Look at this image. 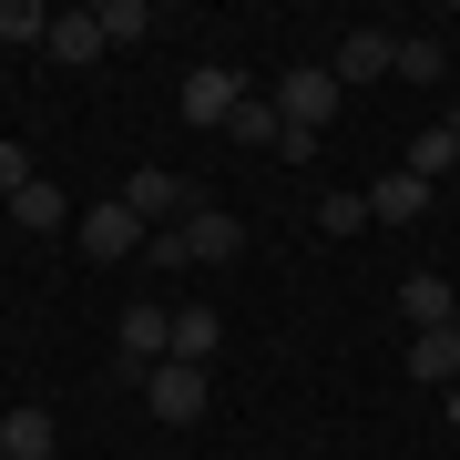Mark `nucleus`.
<instances>
[{"instance_id":"2","label":"nucleus","mask_w":460,"mask_h":460,"mask_svg":"<svg viewBox=\"0 0 460 460\" xmlns=\"http://www.w3.org/2000/svg\"><path fill=\"white\" fill-rule=\"evenodd\" d=\"M205 399H215V378H205V368H184V358H164V368H144V410L164 420V429H184V420H205Z\"/></svg>"},{"instance_id":"14","label":"nucleus","mask_w":460,"mask_h":460,"mask_svg":"<svg viewBox=\"0 0 460 460\" xmlns=\"http://www.w3.org/2000/svg\"><path fill=\"white\" fill-rule=\"evenodd\" d=\"M0 460H51V410H11L0 420Z\"/></svg>"},{"instance_id":"24","label":"nucleus","mask_w":460,"mask_h":460,"mask_svg":"<svg viewBox=\"0 0 460 460\" xmlns=\"http://www.w3.org/2000/svg\"><path fill=\"white\" fill-rule=\"evenodd\" d=\"M450 429H460V389H450Z\"/></svg>"},{"instance_id":"21","label":"nucleus","mask_w":460,"mask_h":460,"mask_svg":"<svg viewBox=\"0 0 460 460\" xmlns=\"http://www.w3.org/2000/svg\"><path fill=\"white\" fill-rule=\"evenodd\" d=\"M144 266H154V277H174V266H195V246H184V226H154V235H144Z\"/></svg>"},{"instance_id":"1","label":"nucleus","mask_w":460,"mask_h":460,"mask_svg":"<svg viewBox=\"0 0 460 460\" xmlns=\"http://www.w3.org/2000/svg\"><path fill=\"white\" fill-rule=\"evenodd\" d=\"M144 215H133L123 195H102V205H83V215H72V246H83V256H102V266H123V256H144Z\"/></svg>"},{"instance_id":"9","label":"nucleus","mask_w":460,"mask_h":460,"mask_svg":"<svg viewBox=\"0 0 460 460\" xmlns=\"http://www.w3.org/2000/svg\"><path fill=\"white\" fill-rule=\"evenodd\" d=\"M51 62H62V72H83V62H102V51H113V41H102V11H51Z\"/></svg>"},{"instance_id":"8","label":"nucleus","mask_w":460,"mask_h":460,"mask_svg":"<svg viewBox=\"0 0 460 460\" xmlns=\"http://www.w3.org/2000/svg\"><path fill=\"white\" fill-rule=\"evenodd\" d=\"M328 72H338V93L348 83H378V72H399V31H348L328 51Z\"/></svg>"},{"instance_id":"7","label":"nucleus","mask_w":460,"mask_h":460,"mask_svg":"<svg viewBox=\"0 0 460 460\" xmlns=\"http://www.w3.org/2000/svg\"><path fill=\"white\" fill-rule=\"evenodd\" d=\"M123 358H133V368H164V358H174V307L133 296V307H123Z\"/></svg>"},{"instance_id":"25","label":"nucleus","mask_w":460,"mask_h":460,"mask_svg":"<svg viewBox=\"0 0 460 460\" xmlns=\"http://www.w3.org/2000/svg\"><path fill=\"white\" fill-rule=\"evenodd\" d=\"M450 338H460V307H450Z\"/></svg>"},{"instance_id":"11","label":"nucleus","mask_w":460,"mask_h":460,"mask_svg":"<svg viewBox=\"0 0 460 460\" xmlns=\"http://www.w3.org/2000/svg\"><path fill=\"white\" fill-rule=\"evenodd\" d=\"M368 215H378V226H420V215H429V184H420L410 164L378 174V184H368Z\"/></svg>"},{"instance_id":"20","label":"nucleus","mask_w":460,"mask_h":460,"mask_svg":"<svg viewBox=\"0 0 460 460\" xmlns=\"http://www.w3.org/2000/svg\"><path fill=\"white\" fill-rule=\"evenodd\" d=\"M0 41H51V11L41 0H0Z\"/></svg>"},{"instance_id":"13","label":"nucleus","mask_w":460,"mask_h":460,"mask_svg":"<svg viewBox=\"0 0 460 460\" xmlns=\"http://www.w3.org/2000/svg\"><path fill=\"white\" fill-rule=\"evenodd\" d=\"M11 226H21V235H51V226H72L62 184H51V174H31V184H21V195H11Z\"/></svg>"},{"instance_id":"6","label":"nucleus","mask_w":460,"mask_h":460,"mask_svg":"<svg viewBox=\"0 0 460 460\" xmlns=\"http://www.w3.org/2000/svg\"><path fill=\"white\" fill-rule=\"evenodd\" d=\"M184 246H195V266H235V256H246V215L195 205V215H184Z\"/></svg>"},{"instance_id":"15","label":"nucleus","mask_w":460,"mask_h":460,"mask_svg":"<svg viewBox=\"0 0 460 460\" xmlns=\"http://www.w3.org/2000/svg\"><path fill=\"white\" fill-rule=\"evenodd\" d=\"M450 164H460V123H429L420 144H410V174H420V184H440Z\"/></svg>"},{"instance_id":"19","label":"nucleus","mask_w":460,"mask_h":460,"mask_svg":"<svg viewBox=\"0 0 460 460\" xmlns=\"http://www.w3.org/2000/svg\"><path fill=\"white\" fill-rule=\"evenodd\" d=\"M93 11H102V41H144V31H154L144 0H93Z\"/></svg>"},{"instance_id":"3","label":"nucleus","mask_w":460,"mask_h":460,"mask_svg":"<svg viewBox=\"0 0 460 460\" xmlns=\"http://www.w3.org/2000/svg\"><path fill=\"white\" fill-rule=\"evenodd\" d=\"M123 205L144 215V226H184V215L205 205V184H184V174H164V164H133V184H123Z\"/></svg>"},{"instance_id":"17","label":"nucleus","mask_w":460,"mask_h":460,"mask_svg":"<svg viewBox=\"0 0 460 460\" xmlns=\"http://www.w3.org/2000/svg\"><path fill=\"white\" fill-rule=\"evenodd\" d=\"M277 133H287V113H277V102H235V113H226V144H277Z\"/></svg>"},{"instance_id":"16","label":"nucleus","mask_w":460,"mask_h":460,"mask_svg":"<svg viewBox=\"0 0 460 460\" xmlns=\"http://www.w3.org/2000/svg\"><path fill=\"white\" fill-rule=\"evenodd\" d=\"M215 338H226V328H215V307H174V358H184V368H205Z\"/></svg>"},{"instance_id":"10","label":"nucleus","mask_w":460,"mask_h":460,"mask_svg":"<svg viewBox=\"0 0 460 460\" xmlns=\"http://www.w3.org/2000/svg\"><path fill=\"white\" fill-rule=\"evenodd\" d=\"M420 378V389H460V338L450 328H410V358H399Z\"/></svg>"},{"instance_id":"22","label":"nucleus","mask_w":460,"mask_h":460,"mask_svg":"<svg viewBox=\"0 0 460 460\" xmlns=\"http://www.w3.org/2000/svg\"><path fill=\"white\" fill-rule=\"evenodd\" d=\"M317 226H328V235H358L368 226V195H317Z\"/></svg>"},{"instance_id":"5","label":"nucleus","mask_w":460,"mask_h":460,"mask_svg":"<svg viewBox=\"0 0 460 460\" xmlns=\"http://www.w3.org/2000/svg\"><path fill=\"white\" fill-rule=\"evenodd\" d=\"M277 113H287L296 133H317V123L338 113V72H328V62H296L287 83H277Z\"/></svg>"},{"instance_id":"23","label":"nucleus","mask_w":460,"mask_h":460,"mask_svg":"<svg viewBox=\"0 0 460 460\" xmlns=\"http://www.w3.org/2000/svg\"><path fill=\"white\" fill-rule=\"evenodd\" d=\"M21 184H31V154H21V144H0V205H11Z\"/></svg>"},{"instance_id":"4","label":"nucleus","mask_w":460,"mask_h":460,"mask_svg":"<svg viewBox=\"0 0 460 460\" xmlns=\"http://www.w3.org/2000/svg\"><path fill=\"white\" fill-rule=\"evenodd\" d=\"M246 102V72L235 62H205V72H184V123H205V133H226V113Z\"/></svg>"},{"instance_id":"12","label":"nucleus","mask_w":460,"mask_h":460,"mask_svg":"<svg viewBox=\"0 0 460 460\" xmlns=\"http://www.w3.org/2000/svg\"><path fill=\"white\" fill-rule=\"evenodd\" d=\"M450 307H460L450 277H429V266H420V277H399V317H410V328H450Z\"/></svg>"},{"instance_id":"18","label":"nucleus","mask_w":460,"mask_h":460,"mask_svg":"<svg viewBox=\"0 0 460 460\" xmlns=\"http://www.w3.org/2000/svg\"><path fill=\"white\" fill-rule=\"evenodd\" d=\"M440 72H450V41H429V31L399 41V83H440Z\"/></svg>"}]
</instances>
